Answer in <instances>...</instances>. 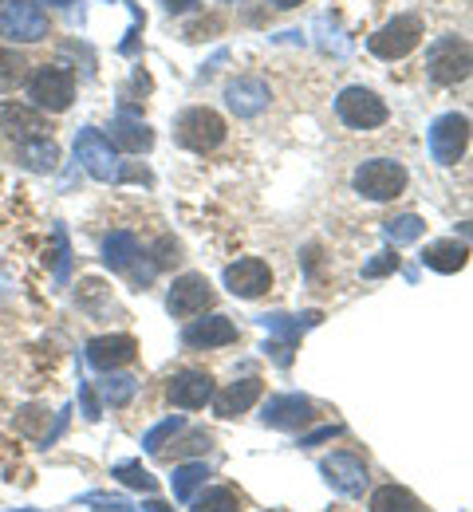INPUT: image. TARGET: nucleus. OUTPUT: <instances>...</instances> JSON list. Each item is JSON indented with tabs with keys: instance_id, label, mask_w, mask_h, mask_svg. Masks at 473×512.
<instances>
[{
	"instance_id": "obj_41",
	"label": "nucleus",
	"mask_w": 473,
	"mask_h": 512,
	"mask_svg": "<svg viewBox=\"0 0 473 512\" xmlns=\"http://www.w3.org/2000/svg\"><path fill=\"white\" fill-rule=\"evenodd\" d=\"M146 512H170V509H166L162 501H150V505H146Z\"/></svg>"
},
{
	"instance_id": "obj_32",
	"label": "nucleus",
	"mask_w": 473,
	"mask_h": 512,
	"mask_svg": "<svg viewBox=\"0 0 473 512\" xmlns=\"http://www.w3.org/2000/svg\"><path fill=\"white\" fill-rule=\"evenodd\" d=\"M209 442H213V438H209L205 430H194V434H186V438H182V442H178L174 449H158V453H166V457L174 461V457H190V453H205V449H209Z\"/></svg>"
},
{
	"instance_id": "obj_12",
	"label": "nucleus",
	"mask_w": 473,
	"mask_h": 512,
	"mask_svg": "<svg viewBox=\"0 0 473 512\" xmlns=\"http://www.w3.org/2000/svg\"><path fill=\"white\" fill-rule=\"evenodd\" d=\"M265 426L272 430H300V426H312L316 422V406H312V398H304V394H276L265 402Z\"/></svg>"
},
{
	"instance_id": "obj_23",
	"label": "nucleus",
	"mask_w": 473,
	"mask_h": 512,
	"mask_svg": "<svg viewBox=\"0 0 473 512\" xmlns=\"http://www.w3.org/2000/svg\"><path fill=\"white\" fill-rule=\"evenodd\" d=\"M138 256H142L138 237L127 233V229H115V233L103 241V260H107V268H115V272H127Z\"/></svg>"
},
{
	"instance_id": "obj_3",
	"label": "nucleus",
	"mask_w": 473,
	"mask_h": 512,
	"mask_svg": "<svg viewBox=\"0 0 473 512\" xmlns=\"http://www.w3.org/2000/svg\"><path fill=\"white\" fill-rule=\"evenodd\" d=\"M406 182H410V174L395 158H367L351 178L355 193L367 197V201H395L406 190Z\"/></svg>"
},
{
	"instance_id": "obj_37",
	"label": "nucleus",
	"mask_w": 473,
	"mask_h": 512,
	"mask_svg": "<svg viewBox=\"0 0 473 512\" xmlns=\"http://www.w3.org/2000/svg\"><path fill=\"white\" fill-rule=\"evenodd\" d=\"M339 426H324V430H316L312 438H300V446H316V442H328V438H336Z\"/></svg>"
},
{
	"instance_id": "obj_38",
	"label": "nucleus",
	"mask_w": 473,
	"mask_h": 512,
	"mask_svg": "<svg viewBox=\"0 0 473 512\" xmlns=\"http://www.w3.org/2000/svg\"><path fill=\"white\" fill-rule=\"evenodd\" d=\"M198 0H162V8L170 12V16H178V12H190Z\"/></svg>"
},
{
	"instance_id": "obj_6",
	"label": "nucleus",
	"mask_w": 473,
	"mask_h": 512,
	"mask_svg": "<svg viewBox=\"0 0 473 512\" xmlns=\"http://www.w3.org/2000/svg\"><path fill=\"white\" fill-rule=\"evenodd\" d=\"M75 162H83V170L95 182H123L127 178L115 146L107 142V134H99L95 127L79 130V138H75Z\"/></svg>"
},
{
	"instance_id": "obj_28",
	"label": "nucleus",
	"mask_w": 473,
	"mask_h": 512,
	"mask_svg": "<svg viewBox=\"0 0 473 512\" xmlns=\"http://www.w3.org/2000/svg\"><path fill=\"white\" fill-rule=\"evenodd\" d=\"M28 75V60L12 48H0V91H16Z\"/></svg>"
},
{
	"instance_id": "obj_26",
	"label": "nucleus",
	"mask_w": 473,
	"mask_h": 512,
	"mask_svg": "<svg viewBox=\"0 0 473 512\" xmlns=\"http://www.w3.org/2000/svg\"><path fill=\"white\" fill-rule=\"evenodd\" d=\"M371 512H418V501H414V493H406L399 485H383L371 497Z\"/></svg>"
},
{
	"instance_id": "obj_24",
	"label": "nucleus",
	"mask_w": 473,
	"mask_h": 512,
	"mask_svg": "<svg viewBox=\"0 0 473 512\" xmlns=\"http://www.w3.org/2000/svg\"><path fill=\"white\" fill-rule=\"evenodd\" d=\"M426 233V221L418 217V213H403V217H391V221H383V237L395 245V249H403L410 241H418Z\"/></svg>"
},
{
	"instance_id": "obj_36",
	"label": "nucleus",
	"mask_w": 473,
	"mask_h": 512,
	"mask_svg": "<svg viewBox=\"0 0 473 512\" xmlns=\"http://www.w3.org/2000/svg\"><path fill=\"white\" fill-rule=\"evenodd\" d=\"M213 28H221V20H198L186 28V40H205V32H213Z\"/></svg>"
},
{
	"instance_id": "obj_40",
	"label": "nucleus",
	"mask_w": 473,
	"mask_h": 512,
	"mask_svg": "<svg viewBox=\"0 0 473 512\" xmlns=\"http://www.w3.org/2000/svg\"><path fill=\"white\" fill-rule=\"evenodd\" d=\"M36 4H52V8H68V4H75V0H36Z\"/></svg>"
},
{
	"instance_id": "obj_27",
	"label": "nucleus",
	"mask_w": 473,
	"mask_h": 512,
	"mask_svg": "<svg viewBox=\"0 0 473 512\" xmlns=\"http://www.w3.org/2000/svg\"><path fill=\"white\" fill-rule=\"evenodd\" d=\"M237 509H241V497L233 489L217 485V489H205L202 497H194V509L190 512H237Z\"/></svg>"
},
{
	"instance_id": "obj_19",
	"label": "nucleus",
	"mask_w": 473,
	"mask_h": 512,
	"mask_svg": "<svg viewBox=\"0 0 473 512\" xmlns=\"http://www.w3.org/2000/svg\"><path fill=\"white\" fill-rule=\"evenodd\" d=\"M261 394H265V383H261V379H241V383H229L225 390H217L209 402H213V410H217L221 418H237V414H245Z\"/></svg>"
},
{
	"instance_id": "obj_29",
	"label": "nucleus",
	"mask_w": 473,
	"mask_h": 512,
	"mask_svg": "<svg viewBox=\"0 0 473 512\" xmlns=\"http://www.w3.org/2000/svg\"><path fill=\"white\" fill-rule=\"evenodd\" d=\"M135 390H138V379H131V375H107V383H99L103 402H111V406H127L135 398Z\"/></svg>"
},
{
	"instance_id": "obj_17",
	"label": "nucleus",
	"mask_w": 473,
	"mask_h": 512,
	"mask_svg": "<svg viewBox=\"0 0 473 512\" xmlns=\"http://www.w3.org/2000/svg\"><path fill=\"white\" fill-rule=\"evenodd\" d=\"M170 402L178 406V410H202L205 402L213 398V379L205 375V371H194V367H186V371H178L174 379H170Z\"/></svg>"
},
{
	"instance_id": "obj_42",
	"label": "nucleus",
	"mask_w": 473,
	"mask_h": 512,
	"mask_svg": "<svg viewBox=\"0 0 473 512\" xmlns=\"http://www.w3.org/2000/svg\"><path fill=\"white\" fill-rule=\"evenodd\" d=\"M103 4H111V0H103Z\"/></svg>"
},
{
	"instance_id": "obj_22",
	"label": "nucleus",
	"mask_w": 473,
	"mask_h": 512,
	"mask_svg": "<svg viewBox=\"0 0 473 512\" xmlns=\"http://www.w3.org/2000/svg\"><path fill=\"white\" fill-rule=\"evenodd\" d=\"M466 260H470V245L466 241H434L422 253V264L434 268V272H458V268H466Z\"/></svg>"
},
{
	"instance_id": "obj_33",
	"label": "nucleus",
	"mask_w": 473,
	"mask_h": 512,
	"mask_svg": "<svg viewBox=\"0 0 473 512\" xmlns=\"http://www.w3.org/2000/svg\"><path fill=\"white\" fill-rule=\"evenodd\" d=\"M150 256H154V268H170V264H178V260H182V245H178L174 237H162Z\"/></svg>"
},
{
	"instance_id": "obj_7",
	"label": "nucleus",
	"mask_w": 473,
	"mask_h": 512,
	"mask_svg": "<svg viewBox=\"0 0 473 512\" xmlns=\"http://www.w3.org/2000/svg\"><path fill=\"white\" fill-rule=\"evenodd\" d=\"M0 36L12 44H40L48 36V16L36 0H0Z\"/></svg>"
},
{
	"instance_id": "obj_35",
	"label": "nucleus",
	"mask_w": 473,
	"mask_h": 512,
	"mask_svg": "<svg viewBox=\"0 0 473 512\" xmlns=\"http://www.w3.org/2000/svg\"><path fill=\"white\" fill-rule=\"evenodd\" d=\"M87 505H95L99 512H131V505L123 497H107V493H91Z\"/></svg>"
},
{
	"instance_id": "obj_2",
	"label": "nucleus",
	"mask_w": 473,
	"mask_h": 512,
	"mask_svg": "<svg viewBox=\"0 0 473 512\" xmlns=\"http://www.w3.org/2000/svg\"><path fill=\"white\" fill-rule=\"evenodd\" d=\"M28 99L36 111H48V115H64L75 99V75L71 67L60 64H44L32 71L28 79Z\"/></svg>"
},
{
	"instance_id": "obj_15",
	"label": "nucleus",
	"mask_w": 473,
	"mask_h": 512,
	"mask_svg": "<svg viewBox=\"0 0 473 512\" xmlns=\"http://www.w3.org/2000/svg\"><path fill=\"white\" fill-rule=\"evenodd\" d=\"M138 355V343L131 335H99V339H91L87 343V363L95 367V371H119V367H127V363H135Z\"/></svg>"
},
{
	"instance_id": "obj_16",
	"label": "nucleus",
	"mask_w": 473,
	"mask_h": 512,
	"mask_svg": "<svg viewBox=\"0 0 473 512\" xmlns=\"http://www.w3.org/2000/svg\"><path fill=\"white\" fill-rule=\"evenodd\" d=\"M0 134H8L12 142L48 138V119L36 107H24V103H0Z\"/></svg>"
},
{
	"instance_id": "obj_18",
	"label": "nucleus",
	"mask_w": 473,
	"mask_h": 512,
	"mask_svg": "<svg viewBox=\"0 0 473 512\" xmlns=\"http://www.w3.org/2000/svg\"><path fill=\"white\" fill-rule=\"evenodd\" d=\"M182 343L194 351H209V347H229L237 343V327L229 316H209V320H194L182 331Z\"/></svg>"
},
{
	"instance_id": "obj_4",
	"label": "nucleus",
	"mask_w": 473,
	"mask_h": 512,
	"mask_svg": "<svg viewBox=\"0 0 473 512\" xmlns=\"http://www.w3.org/2000/svg\"><path fill=\"white\" fill-rule=\"evenodd\" d=\"M422 36H426L422 16L403 12V16L387 20V24L367 40V52H371V56H379V60H387V64H395V60H406V56L422 44Z\"/></svg>"
},
{
	"instance_id": "obj_31",
	"label": "nucleus",
	"mask_w": 473,
	"mask_h": 512,
	"mask_svg": "<svg viewBox=\"0 0 473 512\" xmlns=\"http://www.w3.org/2000/svg\"><path fill=\"white\" fill-rule=\"evenodd\" d=\"M182 430H186V422H182V418H166V422H158V426L142 438V449L158 453V449L166 446V438H174V434H182Z\"/></svg>"
},
{
	"instance_id": "obj_8",
	"label": "nucleus",
	"mask_w": 473,
	"mask_h": 512,
	"mask_svg": "<svg viewBox=\"0 0 473 512\" xmlns=\"http://www.w3.org/2000/svg\"><path fill=\"white\" fill-rule=\"evenodd\" d=\"M336 115L351 130H375L387 123V103L371 87H343L336 95Z\"/></svg>"
},
{
	"instance_id": "obj_11",
	"label": "nucleus",
	"mask_w": 473,
	"mask_h": 512,
	"mask_svg": "<svg viewBox=\"0 0 473 512\" xmlns=\"http://www.w3.org/2000/svg\"><path fill=\"white\" fill-rule=\"evenodd\" d=\"M225 288L237 300H257L272 288V268L261 256H241L237 264L225 268Z\"/></svg>"
},
{
	"instance_id": "obj_5",
	"label": "nucleus",
	"mask_w": 473,
	"mask_h": 512,
	"mask_svg": "<svg viewBox=\"0 0 473 512\" xmlns=\"http://www.w3.org/2000/svg\"><path fill=\"white\" fill-rule=\"evenodd\" d=\"M225 134H229L225 119L217 111H209V107H190V111H182L174 119V142L186 146V150H194V154L217 150L225 142Z\"/></svg>"
},
{
	"instance_id": "obj_20",
	"label": "nucleus",
	"mask_w": 473,
	"mask_h": 512,
	"mask_svg": "<svg viewBox=\"0 0 473 512\" xmlns=\"http://www.w3.org/2000/svg\"><path fill=\"white\" fill-rule=\"evenodd\" d=\"M115 150H127V154H146L150 146H154V130L146 127L142 119H135V115H119L115 123H111V138H107Z\"/></svg>"
},
{
	"instance_id": "obj_13",
	"label": "nucleus",
	"mask_w": 473,
	"mask_h": 512,
	"mask_svg": "<svg viewBox=\"0 0 473 512\" xmlns=\"http://www.w3.org/2000/svg\"><path fill=\"white\" fill-rule=\"evenodd\" d=\"M225 103H229V111L237 119H257L272 103V87L257 75H241V79H233L225 87Z\"/></svg>"
},
{
	"instance_id": "obj_34",
	"label": "nucleus",
	"mask_w": 473,
	"mask_h": 512,
	"mask_svg": "<svg viewBox=\"0 0 473 512\" xmlns=\"http://www.w3.org/2000/svg\"><path fill=\"white\" fill-rule=\"evenodd\" d=\"M395 268H399V256L375 253V260H367V264H363V276H367V280H379V276H387V272H395Z\"/></svg>"
},
{
	"instance_id": "obj_9",
	"label": "nucleus",
	"mask_w": 473,
	"mask_h": 512,
	"mask_svg": "<svg viewBox=\"0 0 473 512\" xmlns=\"http://www.w3.org/2000/svg\"><path fill=\"white\" fill-rule=\"evenodd\" d=\"M466 146H470V119H466V115L450 111V115H438V119L430 123V154H434L438 166L462 162Z\"/></svg>"
},
{
	"instance_id": "obj_14",
	"label": "nucleus",
	"mask_w": 473,
	"mask_h": 512,
	"mask_svg": "<svg viewBox=\"0 0 473 512\" xmlns=\"http://www.w3.org/2000/svg\"><path fill=\"white\" fill-rule=\"evenodd\" d=\"M320 473L328 477V485L343 497H363L367 489V465L355 453H332L320 461Z\"/></svg>"
},
{
	"instance_id": "obj_39",
	"label": "nucleus",
	"mask_w": 473,
	"mask_h": 512,
	"mask_svg": "<svg viewBox=\"0 0 473 512\" xmlns=\"http://www.w3.org/2000/svg\"><path fill=\"white\" fill-rule=\"evenodd\" d=\"M272 8H300V4H304V0H269Z\"/></svg>"
},
{
	"instance_id": "obj_1",
	"label": "nucleus",
	"mask_w": 473,
	"mask_h": 512,
	"mask_svg": "<svg viewBox=\"0 0 473 512\" xmlns=\"http://www.w3.org/2000/svg\"><path fill=\"white\" fill-rule=\"evenodd\" d=\"M473 67V48L466 36H438L426 52V75L430 83L438 87H454V83H466Z\"/></svg>"
},
{
	"instance_id": "obj_30",
	"label": "nucleus",
	"mask_w": 473,
	"mask_h": 512,
	"mask_svg": "<svg viewBox=\"0 0 473 512\" xmlns=\"http://www.w3.org/2000/svg\"><path fill=\"white\" fill-rule=\"evenodd\" d=\"M115 477H119L123 485H131V489H142V493H154V489H158V481H154L138 461H123V465L115 469Z\"/></svg>"
},
{
	"instance_id": "obj_21",
	"label": "nucleus",
	"mask_w": 473,
	"mask_h": 512,
	"mask_svg": "<svg viewBox=\"0 0 473 512\" xmlns=\"http://www.w3.org/2000/svg\"><path fill=\"white\" fill-rule=\"evenodd\" d=\"M16 162L24 170H36V174H52L60 166V146L52 138H32V142H16Z\"/></svg>"
},
{
	"instance_id": "obj_25",
	"label": "nucleus",
	"mask_w": 473,
	"mask_h": 512,
	"mask_svg": "<svg viewBox=\"0 0 473 512\" xmlns=\"http://www.w3.org/2000/svg\"><path fill=\"white\" fill-rule=\"evenodd\" d=\"M205 477H209L205 461H186V465H178V469H174V497H178V501H194V493H198V485H205Z\"/></svg>"
},
{
	"instance_id": "obj_10",
	"label": "nucleus",
	"mask_w": 473,
	"mask_h": 512,
	"mask_svg": "<svg viewBox=\"0 0 473 512\" xmlns=\"http://www.w3.org/2000/svg\"><path fill=\"white\" fill-rule=\"evenodd\" d=\"M209 308H213V288H209V280L202 272H186V276L174 280V288L166 296V312L174 320H194Z\"/></svg>"
}]
</instances>
